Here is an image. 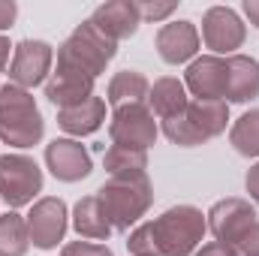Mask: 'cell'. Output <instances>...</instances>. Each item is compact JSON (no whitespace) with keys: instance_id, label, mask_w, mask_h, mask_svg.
Segmentation results:
<instances>
[{"instance_id":"obj_4","label":"cell","mask_w":259,"mask_h":256,"mask_svg":"<svg viewBox=\"0 0 259 256\" xmlns=\"http://www.w3.org/2000/svg\"><path fill=\"white\" fill-rule=\"evenodd\" d=\"M229 121V103L223 100H190L187 109L169 121H163V133L169 142L181 148L205 145L208 139L220 136Z\"/></svg>"},{"instance_id":"obj_5","label":"cell","mask_w":259,"mask_h":256,"mask_svg":"<svg viewBox=\"0 0 259 256\" xmlns=\"http://www.w3.org/2000/svg\"><path fill=\"white\" fill-rule=\"evenodd\" d=\"M115 52H118V42H112L109 36H103L91 24V18H88L84 24H78L64 42H61L58 64L75 66V69H81V72H88V75L97 78L100 72H106V66L112 64Z\"/></svg>"},{"instance_id":"obj_29","label":"cell","mask_w":259,"mask_h":256,"mask_svg":"<svg viewBox=\"0 0 259 256\" xmlns=\"http://www.w3.org/2000/svg\"><path fill=\"white\" fill-rule=\"evenodd\" d=\"M193 256H238V253H235V247H229V244H223V241H208V244H202Z\"/></svg>"},{"instance_id":"obj_12","label":"cell","mask_w":259,"mask_h":256,"mask_svg":"<svg viewBox=\"0 0 259 256\" xmlns=\"http://www.w3.org/2000/svg\"><path fill=\"white\" fill-rule=\"evenodd\" d=\"M94 81H97L94 75H88L75 66L58 64V69L46 81V97H49V103L58 106V112L72 109V106H81L84 100L94 97Z\"/></svg>"},{"instance_id":"obj_7","label":"cell","mask_w":259,"mask_h":256,"mask_svg":"<svg viewBox=\"0 0 259 256\" xmlns=\"http://www.w3.org/2000/svg\"><path fill=\"white\" fill-rule=\"evenodd\" d=\"M157 121H154V112L145 106V103H136V106H121L112 112V121H109V136L115 145L121 148H133V151H148L154 142H157Z\"/></svg>"},{"instance_id":"obj_6","label":"cell","mask_w":259,"mask_h":256,"mask_svg":"<svg viewBox=\"0 0 259 256\" xmlns=\"http://www.w3.org/2000/svg\"><path fill=\"white\" fill-rule=\"evenodd\" d=\"M42 193V169L36 160L24 154H3L0 157V199L9 208L33 205V196Z\"/></svg>"},{"instance_id":"obj_16","label":"cell","mask_w":259,"mask_h":256,"mask_svg":"<svg viewBox=\"0 0 259 256\" xmlns=\"http://www.w3.org/2000/svg\"><path fill=\"white\" fill-rule=\"evenodd\" d=\"M199 52V30L193 27V21H169L160 27L157 33V55L166 64L178 66L193 61Z\"/></svg>"},{"instance_id":"obj_15","label":"cell","mask_w":259,"mask_h":256,"mask_svg":"<svg viewBox=\"0 0 259 256\" xmlns=\"http://www.w3.org/2000/svg\"><path fill=\"white\" fill-rule=\"evenodd\" d=\"M91 24L103 36H109L112 42H121V39H130L139 30L142 15H139V6L133 0H112V3H103V6L94 9Z\"/></svg>"},{"instance_id":"obj_24","label":"cell","mask_w":259,"mask_h":256,"mask_svg":"<svg viewBox=\"0 0 259 256\" xmlns=\"http://www.w3.org/2000/svg\"><path fill=\"white\" fill-rule=\"evenodd\" d=\"M229 145L241 157H259V109L244 112L232 130H229Z\"/></svg>"},{"instance_id":"obj_27","label":"cell","mask_w":259,"mask_h":256,"mask_svg":"<svg viewBox=\"0 0 259 256\" xmlns=\"http://www.w3.org/2000/svg\"><path fill=\"white\" fill-rule=\"evenodd\" d=\"M61 256H115L106 244H94V241H69V244H64V250H61Z\"/></svg>"},{"instance_id":"obj_10","label":"cell","mask_w":259,"mask_h":256,"mask_svg":"<svg viewBox=\"0 0 259 256\" xmlns=\"http://www.w3.org/2000/svg\"><path fill=\"white\" fill-rule=\"evenodd\" d=\"M244 21L238 18L235 9L229 6H211L202 18V42L217 55H235V49H241L244 42Z\"/></svg>"},{"instance_id":"obj_30","label":"cell","mask_w":259,"mask_h":256,"mask_svg":"<svg viewBox=\"0 0 259 256\" xmlns=\"http://www.w3.org/2000/svg\"><path fill=\"white\" fill-rule=\"evenodd\" d=\"M15 15H18V6L12 0H0V30L12 27L15 24Z\"/></svg>"},{"instance_id":"obj_25","label":"cell","mask_w":259,"mask_h":256,"mask_svg":"<svg viewBox=\"0 0 259 256\" xmlns=\"http://www.w3.org/2000/svg\"><path fill=\"white\" fill-rule=\"evenodd\" d=\"M130 253L133 256H157V247H154V232H151V220L136 226L130 232V241H127Z\"/></svg>"},{"instance_id":"obj_23","label":"cell","mask_w":259,"mask_h":256,"mask_svg":"<svg viewBox=\"0 0 259 256\" xmlns=\"http://www.w3.org/2000/svg\"><path fill=\"white\" fill-rule=\"evenodd\" d=\"M30 247L27 220L15 211L0 214V256H24Z\"/></svg>"},{"instance_id":"obj_14","label":"cell","mask_w":259,"mask_h":256,"mask_svg":"<svg viewBox=\"0 0 259 256\" xmlns=\"http://www.w3.org/2000/svg\"><path fill=\"white\" fill-rule=\"evenodd\" d=\"M184 88L196 100H223L226 103V58H196L187 66V81Z\"/></svg>"},{"instance_id":"obj_19","label":"cell","mask_w":259,"mask_h":256,"mask_svg":"<svg viewBox=\"0 0 259 256\" xmlns=\"http://www.w3.org/2000/svg\"><path fill=\"white\" fill-rule=\"evenodd\" d=\"M106 124V100L103 97H91L81 106L72 109H61L58 112V127L69 133V136H91Z\"/></svg>"},{"instance_id":"obj_9","label":"cell","mask_w":259,"mask_h":256,"mask_svg":"<svg viewBox=\"0 0 259 256\" xmlns=\"http://www.w3.org/2000/svg\"><path fill=\"white\" fill-rule=\"evenodd\" d=\"M27 235L30 244L39 250H52L64 241L66 235V205L64 199L46 196L39 202H33L30 214H27Z\"/></svg>"},{"instance_id":"obj_13","label":"cell","mask_w":259,"mask_h":256,"mask_svg":"<svg viewBox=\"0 0 259 256\" xmlns=\"http://www.w3.org/2000/svg\"><path fill=\"white\" fill-rule=\"evenodd\" d=\"M46 166L58 181L75 184L91 175V154L75 139H55L46 145Z\"/></svg>"},{"instance_id":"obj_3","label":"cell","mask_w":259,"mask_h":256,"mask_svg":"<svg viewBox=\"0 0 259 256\" xmlns=\"http://www.w3.org/2000/svg\"><path fill=\"white\" fill-rule=\"evenodd\" d=\"M97 199L112 223V229L118 232H127L130 226H136L151 202H154V187L148 181V175H136V178H109L100 190H97Z\"/></svg>"},{"instance_id":"obj_2","label":"cell","mask_w":259,"mask_h":256,"mask_svg":"<svg viewBox=\"0 0 259 256\" xmlns=\"http://www.w3.org/2000/svg\"><path fill=\"white\" fill-rule=\"evenodd\" d=\"M46 133L39 106L30 91L18 84L0 88V142L12 148H33Z\"/></svg>"},{"instance_id":"obj_8","label":"cell","mask_w":259,"mask_h":256,"mask_svg":"<svg viewBox=\"0 0 259 256\" xmlns=\"http://www.w3.org/2000/svg\"><path fill=\"white\" fill-rule=\"evenodd\" d=\"M52 61H55V52L49 42L42 39H21L15 49H12V61H9V84H18L24 91L49 81V72H52Z\"/></svg>"},{"instance_id":"obj_11","label":"cell","mask_w":259,"mask_h":256,"mask_svg":"<svg viewBox=\"0 0 259 256\" xmlns=\"http://www.w3.org/2000/svg\"><path fill=\"white\" fill-rule=\"evenodd\" d=\"M205 217H208V229H211V235H214L217 241L235 247L238 238L256 223V208H253L247 199H235V196H232V199L217 202Z\"/></svg>"},{"instance_id":"obj_21","label":"cell","mask_w":259,"mask_h":256,"mask_svg":"<svg viewBox=\"0 0 259 256\" xmlns=\"http://www.w3.org/2000/svg\"><path fill=\"white\" fill-rule=\"evenodd\" d=\"M148 78L139 72V69H121L115 72V78L109 81V106L112 109H121V106H136V103H145L148 100Z\"/></svg>"},{"instance_id":"obj_31","label":"cell","mask_w":259,"mask_h":256,"mask_svg":"<svg viewBox=\"0 0 259 256\" xmlns=\"http://www.w3.org/2000/svg\"><path fill=\"white\" fill-rule=\"evenodd\" d=\"M244 184H247V193H250V199L259 205V163L247 172V178H244Z\"/></svg>"},{"instance_id":"obj_1","label":"cell","mask_w":259,"mask_h":256,"mask_svg":"<svg viewBox=\"0 0 259 256\" xmlns=\"http://www.w3.org/2000/svg\"><path fill=\"white\" fill-rule=\"evenodd\" d=\"M208 217L196 205H175L151 220L157 256H190L199 250Z\"/></svg>"},{"instance_id":"obj_32","label":"cell","mask_w":259,"mask_h":256,"mask_svg":"<svg viewBox=\"0 0 259 256\" xmlns=\"http://www.w3.org/2000/svg\"><path fill=\"white\" fill-rule=\"evenodd\" d=\"M244 15L250 18V24L259 30V0H247L244 3Z\"/></svg>"},{"instance_id":"obj_17","label":"cell","mask_w":259,"mask_h":256,"mask_svg":"<svg viewBox=\"0 0 259 256\" xmlns=\"http://www.w3.org/2000/svg\"><path fill=\"white\" fill-rule=\"evenodd\" d=\"M259 97V61L247 55L226 58V103H250Z\"/></svg>"},{"instance_id":"obj_26","label":"cell","mask_w":259,"mask_h":256,"mask_svg":"<svg viewBox=\"0 0 259 256\" xmlns=\"http://www.w3.org/2000/svg\"><path fill=\"white\" fill-rule=\"evenodd\" d=\"M139 6V15H142V21H163V18H169L175 9H178V3L175 0H166V3H151V0H145V3H136Z\"/></svg>"},{"instance_id":"obj_28","label":"cell","mask_w":259,"mask_h":256,"mask_svg":"<svg viewBox=\"0 0 259 256\" xmlns=\"http://www.w3.org/2000/svg\"><path fill=\"white\" fill-rule=\"evenodd\" d=\"M235 253L238 256H259V220L238 238V244H235Z\"/></svg>"},{"instance_id":"obj_18","label":"cell","mask_w":259,"mask_h":256,"mask_svg":"<svg viewBox=\"0 0 259 256\" xmlns=\"http://www.w3.org/2000/svg\"><path fill=\"white\" fill-rule=\"evenodd\" d=\"M190 97H187V88L181 78L175 75H166V78H157L148 91V109L160 118V121H169L175 115H181L187 109Z\"/></svg>"},{"instance_id":"obj_22","label":"cell","mask_w":259,"mask_h":256,"mask_svg":"<svg viewBox=\"0 0 259 256\" xmlns=\"http://www.w3.org/2000/svg\"><path fill=\"white\" fill-rule=\"evenodd\" d=\"M109 178H136V175H148V151H133V148H121L112 145L103 157Z\"/></svg>"},{"instance_id":"obj_33","label":"cell","mask_w":259,"mask_h":256,"mask_svg":"<svg viewBox=\"0 0 259 256\" xmlns=\"http://www.w3.org/2000/svg\"><path fill=\"white\" fill-rule=\"evenodd\" d=\"M15 46H9V39L6 36H0V72L6 69V64H9V52H12Z\"/></svg>"},{"instance_id":"obj_20","label":"cell","mask_w":259,"mask_h":256,"mask_svg":"<svg viewBox=\"0 0 259 256\" xmlns=\"http://www.w3.org/2000/svg\"><path fill=\"white\" fill-rule=\"evenodd\" d=\"M72 229L78 232V238L84 241H109V235L115 232L97 193L94 196H84L75 202V211H72Z\"/></svg>"}]
</instances>
